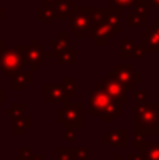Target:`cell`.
<instances>
[{
  "mask_svg": "<svg viewBox=\"0 0 159 160\" xmlns=\"http://www.w3.org/2000/svg\"><path fill=\"white\" fill-rule=\"evenodd\" d=\"M134 10L130 11L126 17L128 27H146L148 24V0H138L134 6Z\"/></svg>",
  "mask_w": 159,
  "mask_h": 160,
  "instance_id": "9",
  "label": "cell"
},
{
  "mask_svg": "<svg viewBox=\"0 0 159 160\" xmlns=\"http://www.w3.org/2000/svg\"><path fill=\"white\" fill-rule=\"evenodd\" d=\"M140 45L146 52H159V20H154L152 25L140 34Z\"/></svg>",
  "mask_w": 159,
  "mask_h": 160,
  "instance_id": "10",
  "label": "cell"
},
{
  "mask_svg": "<svg viewBox=\"0 0 159 160\" xmlns=\"http://www.w3.org/2000/svg\"><path fill=\"white\" fill-rule=\"evenodd\" d=\"M56 121L62 124L64 129L66 128L82 129L83 128V105L80 102H64L62 107L56 110Z\"/></svg>",
  "mask_w": 159,
  "mask_h": 160,
  "instance_id": "4",
  "label": "cell"
},
{
  "mask_svg": "<svg viewBox=\"0 0 159 160\" xmlns=\"http://www.w3.org/2000/svg\"><path fill=\"white\" fill-rule=\"evenodd\" d=\"M55 61L58 65H76L78 63V53L70 49L64 51V52L56 53Z\"/></svg>",
  "mask_w": 159,
  "mask_h": 160,
  "instance_id": "22",
  "label": "cell"
},
{
  "mask_svg": "<svg viewBox=\"0 0 159 160\" xmlns=\"http://www.w3.org/2000/svg\"><path fill=\"white\" fill-rule=\"evenodd\" d=\"M56 160H79L76 158L75 148H58L56 149Z\"/></svg>",
  "mask_w": 159,
  "mask_h": 160,
  "instance_id": "24",
  "label": "cell"
},
{
  "mask_svg": "<svg viewBox=\"0 0 159 160\" xmlns=\"http://www.w3.org/2000/svg\"><path fill=\"white\" fill-rule=\"evenodd\" d=\"M149 7H158L159 10V0H148Z\"/></svg>",
  "mask_w": 159,
  "mask_h": 160,
  "instance_id": "36",
  "label": "cell"
},
{
  "mask_svg": "<svg viewBox=\"0 0 159 160\" xmlns=\"http://www.w3.org/2000/svg\"><path fill=\"white\" fill-rule=\"evenodd\" d=\"M76 158L79 160H89L90 159V149L89 148H75Z\"/></svg>",
  "mask_w": 159,
  "mask_h": 160,
  "instance_id": "27",
  "label": "cell"
},
{
  "mask_svg": "<svg viewBox=\"0 0 159 160\" xmlns=\"http://www.w3.org/2000/svg\"><path fill=\"white\" fill-rule=\"evenodd\" d=\"M28 160H45L42 153H33V155L28 158Z\"/></svg>",
  "mask_w": 159,
  "mask_h": 160,
  "instance_id": "33",
  "label": "cell"
},
{
  "mask_svg": "<svg viewBox=\"0 0 159 160\" xmlns=\"http://www.w3.org/2000/svg\"><path fill=\"white\" fill-rule=\"evenodd\" d=\"M109 75H113L128 91H134L135 86L141 83V72L135 69L132 63L128 65H114L113 70H110Z\"/></svg>",
  "mask_w": 159,
  "mask_h": 160,
  "instance_id": "6",
  "label": "cell"
},
{
  "mask_svg": "<svg viewBox=\"0 0 159 160\" xmlns=\"http://www.w3.org/2000/svg\"><path fill=\"white\" fill-rule=\"evenodd\" d=\"M54 53H59L68 51L70 48V32H58L55 38L49 41Z\"/></svg>",
  "mask_w": 159,
  "mask_h": 160,
  "instance_id": "19",
  "label": "cell"
},
{
  "mask_svg": "<svg viewBox=\"0 0 159 160\" xmlns=\"http://www.w3.org/2000/svg\"><path fill=\"white\" fill-rule=\"evenodd\" d=\"M33 155L31 148H18V159L20 160H28V158Z\"/></svg>",
  "mask_w": 159,
  "mask_h": 160,
  "instance_id": "30",
  "label": "cell"
},
{
  "mask_svg": "<svg viewBox=\"0 0 159 160\" xmlns=\"http://www.w3.org/2000/svg\"><path fill=\"white\" fill-rule=\"evenodd\" d=\"M121 102L114 100L101 83H96L95 88L89 94V115L101 117L103 122H114L121 115Z\"/></svg>",
  "mask_w": 159,
  "mask_h": 160,
  "instance_id": "1",
  "label": "cell"
},
{
  "mask_svg": "<svg viewBox=\"0 0 159 160\" xmlns=\"http://www.w3.org/2000/svg\"><path fill=\"white\" fill-rule=\"evenodd\" d=\"M138 150L142 153L145 160H159V142H151L145 139Z\"/></svg>",
  "mask_w": 159,
  "mask_h": 160,
  "instance_id": "21",
  "label": "cell"
},
{
  "mask_svg": "<svg viewBox=\"0 0 159 160\" xmlns=\"http://www.w3.org/2000/svg\"><path fill=\"white\" fill-rule=\"evenodd\" d=\"M7 18V8L0 6V21H4Z\"/></svg>",
  "mask_w": 159,
  "mask_h": 160,
  "instance_id": "34",
  "label": "cell"
},
{
  "mask_svg": "<svg viewBox=\"0 0 159 160\" xmlns=\"http://www.w3.org/2000/svg\"><path fill=\"white\" fill-rule=\"evenodd\" d=\"M39 2H44L45 3V2H49V0H39Z\"/></svg>",
  "mask_w": 159,
  "mask_h": 160,
  "instance_id": "38",
  "label": "cell"
},
{
  "mask_svg": "<svg viewBox=\"0 0 159 160\" xmlns=\"http://www.w3.org/2000/svg\"><path fill=\"white\" fill-rule=\"evenodd\" d=\"M75 2H78V3H79V2H82V0H75Z\"/></svg>",
  "mask_w": 159,
  "mask_h": 160,
  "instance_id": "39",
  "label": "cell"
},
{
  "mask_svg": "<svg viewBox=\"0 0 159 160\" xmlns=\"http://www.w3.org/2000/svg\"><path fill=\"white\" fill-rule=\"evenodd\" d=\"M99 18V8L96 7H78L76 13L69 20L70 34L76 37L78 39H82L86 32H89L96 24Z\"/></svg>",
  "mask_w": 159,
  "mask_h": 160,
  "instance_id": "3",
  "label": "cell"
},
{
  "mask_svg": "<svg viewBox=\"0 0 159 160\" xmlns=\"http://www.w3.org/2000/svg\"><path fill=\"white\" fill-rule=\"evenodd\" d=\"M99 16L100 20L111 25L113 30L117 34L121 32V25H123V20H121V8L117 6L113 7H101L99 8Z\"/></svg>",
  "mask_w": 159,
  "mask_h": 160,
  "instance_id": "13",
  "label": "cell"
},
{
  "mask_svg": "<svg viewBox=\"0 0 159 160\" xmlns=\"http://www.w3.org/2000/svg\"><path fill=\"white\" fill-rule=\"evenodd\" d=\"M33 127V117L23 115L18 118L11 119V133L16 136H21L25 133V131Z\"/></svg>",
  "mask_w": 159,
  "mask_h": 160,
  "instance_id": "18",
  "label": "cell"
},
{
  "mask_svg": "<svg viewBox=\"0 0 159 160\" xmlns=\"http://www.w3.org/2000/svg\"><path fill=\"white\" fill-rule=\"evenodd\" d=\"M78 7V2L75 0H61L56 4V20H61V21L70 20L76 13Z\"/></svg>",
  "mask_w": 159,
  "mask_h": 160,
  "instance_id": "16",
  "label": "cell"
},
{
  "mask_svg": "<svg viewBox=\"0 0 159 160\" xmlns=\"http://www.w3.org/2000/svg\"><path fill=\"white\" fill-rule=\"evenodd\" d=\"M101 84H103V87L106 88V91L114 100L120 101L121 104H127V102H128V90H127V88L124 87L113 75H109V73H107V76H104V78L101 79Z\"/></svg>",
  "mask_w": 159,
  "mask_h": 160,
  "instance_id": "12",
  "label": "cell"
},
{
  "mask_svg": "<svg viewBox=\"0 0 159 160\" xmlns=\"http://www.w3.org/2000/svg\"><path fill=\"white\" fill-rule=\"evenodd\" d=\"M87 34H89V38L93 39L97 47H107L109 42L111 41V39H114V37L117 32L113 30L111 25H109L107 22L101 21V20L99 18L97 24H96Z\"/></svg>",
  "mask_w": 159,
  "mask_h": 160,
  "instance_id": "8",
  "label": "cell"
},
{
  "mask_svg": "<svg viewBox=\"0 0 159 160\" xmlns=\"http://www.w3.org/2000/svg\"><path fill=\"white\" fill-rule=\"evenodd\" d=\"M127 160H145L142 156V153L138 152V153H128L127 155Z\"/></svg>",
  "mask_w": 159,
  "mask_h": 160,
  "instance_id": "31",
  "label": "cell"
},
{
  "mask_svg": "<svg viewBox=\"0 0 159 160\" xmlns=\"http://www.w3.org/2000/svg\"><path fill=\"white\" fill-rule=\"evenodd\" d=\"M145 53L146 51L141 45H135L134 42L127 38L120 39V56L123 59H132V58L144 59Z\"/></svg>",
  "mask_w": 159,
  "mask_h": 160,
  "instance_id": "15",
  "label": "cell"
},
{
  "mask_svg": "<svg viewBox=\"0 0 159 160\" xmlns=\"http://www.w3.org/2000/svg\"><path fill=\"white\" fill-rule=\"evenodd\" d=\"M70 101V96L65 90L64 84L58 83H45L44 84V102L47 104H64Z\"/></svg>",
  "mask_w": 159,
  "mask_h": 160,
  "instance_id": "11",
  "label": "cell"
},
{
  "mask_svg": "<svg viewBox=\"0 0 159 160\" xmlns=\"http://www.w3.org/2000/svg\"><path fill=\"white\" fill-rule=\"evenodd\" d=\"M64 141L76 142L78 141V129H75V128H66V129H64Z\"/></svg>",
  "mask_w": 159,
  "mask_h": 160,
  "instance_id": "26",
  "label": "cell"
},
{
  "mask_svg": "<svg viewBox=\"0 0 159 160\" xmlns=\"http://www.w3.org/2000/svg\"><path fill=\"white\" fill-rule=\"evenodd\" d=\"M135 135H159V102H141L134 110Z\"/></svg>",
  "mask_w": 159,
  "mask_h": 160,
  "instance_id": "2",
  "label": "cell"
},
{
  "mask_svg": "<svg viewBox=\"0 0 159 160\" xmlns=\"http://www.w3.org/2000/svg\"><path fill=\"white\" fill-rule=\"evenodd\" d=\"M62 84H64L65 90L68 91V94H69L70 97L78 96V79L76 78H69V76H66V78L62 79Z\"/></svg>",
  "mask_w": 159,
  "mask_h": 160,
  "instance_id": "23",
  "label": "cell"
},
{
  "mask_svg": "<svg viewBox=\"0 0 159 160\" xmlns=\"http://www.w3.org/2000/svg\"><path fill=\"white\" fill-rule=\"evenodd\" d=\"M24 66H27V61L20 47L6 48L0 55V70L7 79H13V76L21 72Z\"/></svg>",
  "mask_w": 159,
  "mask_h": 160,
  "instance_id": "5",
  "label": "cell"
},
{
  "mask_svg": "<svg viewBox=\"0 0 159 160\" xmlns=\"http://www.w3.org/2000/svg\"><path fill=\"white\" fill-rule=\"evenodd\" d=\"M24 110H25L24 102H13L11 108H7V110H6V115L10 117L11 119L18 118V117L24 115Z\"/></svg>",
  "mask_w": 159,
  "mask_h": 160,
  "instance_id": "25",
  "label": "cell"
},
{
  "mask_svg": "<svg viewBox=\"0 0 159 160\" xmlns=\"http://www.w3.org/2000/svg\"><path fill=\"white\" fill-rule=\"evenodd\" d=\"M113 160H123V158H121V155L120 153H115L114 155V158H113ZM127 160V159H126Z\"/></svg>",
  "mask_w": 159,
  "mask_h": 160,
  "instance_id": "37",
  "label": "cell"
},
{
  "mask_svg": "<svg viewBox=\"0 0 159 160\" xmlns=\"http://www.w3.org/2000/svg\"><path fill=\"white\" fill-rule=\"evenodd\" d=\"M6 101H7V91L0 87V105L6 104Z\"/></svg>",
  "mask_w": 159,
  "mask_h": 160,
  "instance_id": "32",
  "label": "cell"
},
{
  "mask_svg": "<svg viewBox=\"0 0 159 160\" xmlns=\"http://www.w3.org/2000/svg\"><path fill=\"white\" fill-rule=\"evenodd\" d=\"M17 160H18V159H17Z\"/></svg>",
  "mask_w": 159,
  "mask_h": 160,
  "instance_id": "40",
  "label": "cell"
},
{
  "mask_svg": "<svg viewBox=\"0 0 159 160\" xmlns=\"http://www.w3.org/2000/svg\"><path fill=\"white\" fill-rule=\"evenodd\" d=\"M146 97H148V91H146V90H134L135 104H141V102H145V101H146Z\"/></svg>",
  "mask_w": 159,
  "mask_h": 160,
  "instance_id": "28",
  "label": "cell"
},
{
  "mask_svg": "<svg viewBox=\"0 0 159 160\" xmlns=\"http://www.w3.org/2000/svg\"><path fill=\"white\" fill-rule=\"evenodd\" d=\"M110 2H113V4L120 8H128V7H132L138 0H110Z\"/></svg>",
  "mask_w": 159,
  "mask_h": 160,
  "instance_id": "29",
  "label": "cell"
},
{
  "mask_svg": "<svg viewBox=\"0 0 159 160\" xmlns=\"http://www.w3.org/2000/svg\"><path fill=\"white\" fill-rule=\"evenodd\" d=\"M18 160H20V159H18Z\"/></svg>",
  "mask_w": 159,
  "mask_h": 160,
  "instance_id": "41",
  "label": "cell"
},
{
  "mask_svg": "<svg viewBox=\"0 0 159 160\" xmlns=\"http://www.w3.org/2000/svg\"><path fill=\"white\" fill-rule=\"evenodd\" d=\"M6 48H7V41H6L4 38H2V37H0V55L3 53V51H4Z\"/></svg>",
  "mask_w": 159,
  "mask_h": 160,
  "instance_id": "35",
  "label": "cell"
},
{
  "mask_svg": "<svg viewBox=\"0 0 159 160\" xmlns=\"http://www.w3.org/2000/svg\"><path fill=\"white\" fill-rule=\"evenodd\" d=\"M33 70H21V72L16 73L13 76V84H11V88L14 91H23L25 90L28 84H31L33 82Z\"/></svg>",
  "mask_w": 159,
  "mask_h": 160,
  "instance_id": "20",
  "label": "cell"
},
{
  "mask_svg": "<svg viewBox=\"0 0 159 160\" xmlns=\"http://www.w3.org/2000/svg\"><path fill=\"white\" fill-rule=\"evenodd\" d=\"M21 52L24 53L25 61H27V66H31L33 72H37L38 68L45 62V59H48V52L45 51V48L42 45L38 44V39L33 38L30 45H18Z\"/></svg>",
  "mask_w": 159,
  "mask_h": 160,
  "instance_id": "7",
  "label": "cell"
},
{
  "mask_svg": "<svg viewBox=\"0 0 159 160\" xmlns=\"http://www.w3.org/2000/svg\"><path fill=\"white\" fill-rule=\"evenodd\" d=\"M101 141L107 143L109 146H118L126 149L128 146V129L127 128H120L117 131H107L101 135Z\"/></svg>",
  "mask_w": 159,
  "mask_h": 160,
  "instance_id": "14",
  "label": "cell"
},
{
  "mask_svg": "<svg viewBox=\"0 0 159 160\" xmlns=\"http://www.w3.org/2000/svg\"><path fill=\"white\" fill-rule=\"evenodd\" d=\"M37 18L44 22L45 27H51L54 20H56V6L51 3H44L37 8Z\"/></svg>",
  "mask_w": 159,
  "mask_h": 160,
  "instance_id": "17",
  "label": "cell"
}]
</instances>
